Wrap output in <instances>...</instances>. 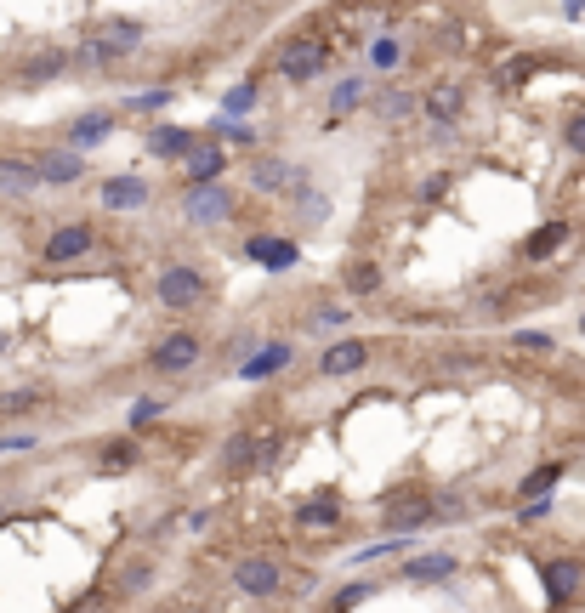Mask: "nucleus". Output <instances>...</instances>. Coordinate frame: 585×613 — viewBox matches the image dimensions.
Returning a JSON list of instances; mask_svg holds the SVG:
<instances>
[{"label": "nucleus", "instance_id": "f257e3e1", "mask_svg": "<svg viewBox=\"0 0 585 613\" xmlns=\"http://www.w3.org/2000/svg\"><path fill=\"white\" fill-rule=\"evenodd\" d=\"M205 296H211V284H205L199 267L177 262V267H165V273H160V307H165V313H194Z\"/></svg>", "mask_w": 585, "mask_h": 613}, {"label": "nucleus", "instance_id": "f03ea898", "mask_svg": "<svg viewBox=\"0 0 585 613\" xmlns=\"http://www.w3.org/2000/svg\"><path fill=\"white\" fill-rule=\"evenodd\" d=\"M324 57H330V46H324V40H290V46L279 52V74L302 86V80H313V74L324 69Z\"/></svg>", "mask_w": 585, "mask_h": 613}, {"label": "nucleus", "instance_id": "7ed1b4c3", "mask_svg": "<svg viewBox=\"0 0 585 613\" xmlns=\"http://www.w3.org/2000/svg\"><path fill=\"white\" fill-rule=\"evenodd\" d=\"M233 216V193L222 188V176L216 182H194V193H188V222H228Z\"/></svg>", "mask_w": 585, "mask_h": 613}, {"label": "nucleus", "instance_id": "20e7f679", "mask_svg": "<svg viewBox=\"0 0 585 613\" xmlns=\"http://www.w3.org/2000/svg\"><path fill=\"white\" fill-rule=\"evenodd\" d=\"M199 364V335L194 330H177L165 335L160 347H154V369H165V375H182V369Z\"/></svg>", "mask_w": 585, "mask_h": 613}, {"label": "nucleus", "instance_id": "39448f33", "mask_svg": "<svg viewBox=\"0 0 585 613\" xmlns=\"http://www.w3.org/2000/svg\"><path fill=\"white\" fill-rule=\"evenodd\" d=\"M137 40H142V23H137V18H108V23H103V40H97V46H86V57L137 52Z\"/></svg>", "mask_w": 585, "mask_h": 613}, {"label": "nucleus", "instance_id": "423d86ee", "mask_svg": "<svg viewBox=\"0 0 585 613\" xmlns=\"http://www.w3.org/2000/svg\"><path fill=\"white\" fill-rule=\"evenodd\" d=\"M432 500L426 494H398V500H387V528L392 534H409V528H421V523H432Z\"/></svg>", "mask_w": 585, "mask_h": 613}, {"label": "nucleus", "instance_id": "0eeeda50", "mask_svg": "<svg viewBox=\"0 0 585 613\" xmlns=\"http://www.w3.org/2000/svg\"><path fill=\"white\" fill-rule=\"evenodd\" d=\"M233 585H239L245 596H273L279 591V568H273L267 557H245L239 568H233Z\"/></svg>", "mask_w": 585, "mask_h": 613}, {"label": "nucleus", "instance_id": "6e6552de", "mask_svg": "<svg viewBox=\"0 0 585 613\" xmlns=\"http://www.w3.org/2000/svg\"><path fill=\"white\" fill-rule=\"evenodd\" d=\"M86 250H91V228L86 222H74V228H63V233L46 239V262H80Z\"/></svg>", "mask_w": 585, "mask_h": 613}, {"label": "nucleus", "instance_id": "1a4fd4ad", "mask_svg": "<svg viewBox=\"0 0 585 613\" xmlns=\"http://www.w3.org/2000/svg\"><path fill=\"white\" fill-rule=\"evenodd\" d=\"M250 182H256L262 193H290L296 182H302V171H296V165H284V159H256Z\"/></svg>", "mask_w": 585, "mask_h": 613}, {"label": "nucleus", "instance_id": "9d476101", "mask_svg": "<svg viewBox=\"0 0 585 613\" xmlns=\"http://www.w3.org/2000/svg\"><path fill=\"white\" fill-rule=\"evenodd\" d=\"M426 120L432 125H455L461 120V108H466V91L461 86H438V91H426Z\"/></svg>", "mask_w": 585, "mask_h": 613}, {"label": "nucleus", "instance_id": "9b49d317", "mask_svg": "<svg viewBox=\"0 0 585 613\" xmlns=\"http://www.w3.org/2000/svg\"><path fill=\"white\" fill-rule=\"evenodd\" d=\"M364 364H370V347H364V341H336V347L319 358L324 375H353V369H364Z\"/></svg>", "mask_w": 585, "mask_h": 613}, {"label": "nucleus", "instance_id": "f8f14e48", "mask_svg": "<svg viewBox=\"0 0 585 613\" xmlns=\"http://www.w3.org/2000/svg\"><path fill=\"white\" fill-rule=\"evenodd\" d=\"M568 239H574V228H568V222H546L540 233H529V239H523V262H546L551 250H563Z\"/></svg>", "mask_w": 585, "mask_h": 613}, {"label": "nucleus", "instance_id": "ddd939ff", "mask_svg": "<svg viewBox=\"0 0 585 613\" xmlns=\"http://www.w3.org/2000/svg\"><path fill=\"white\" fill-rule=\"evenodd\" d=\"M580 585H585V568H580V562H551V568H546V596H551V602H568V596H580Z\"/></svg>", "mask_w": 585, "mask_h": 613}, {"label": "nucleus", "instance_id": "4468645a", "mask_svg": "<svg viewBox=\"0 0 585 613\" xmlns=\"http://www.w3.org/2000/svg\"><path fill=\"white\" fill-rule=\"evenodd\" d=\"M35 171H40V182H57V188H63V182H80L86 165H80V148H57V154L40 159Z\"/></svg>", "mask_w": 585, "mask_h": 613}, {"label": "nucleus", "instance_id": "2eb2a0df", "mask_svg": "<svg viewBox=\"0 0 585 613\" xmlns=\"http://www.w3.org/2000/svg\"><path fill=\"white\" fill-rule=\"evenodd\" d=\"M250 262L284 273V267L296 262V245H290V239H267V233H256V239H250Z\"/></svg>", "mask_w": 585, "mask_h": 613}, {"label": "nucleus", "instance_id": "dca6fc26", "mask_svg": "<svg viewBox=\"0 0 585 613\" xmlns=\"http://www.w3.org/2000/svg\"><path fill=\"white\" fill-rule=\"evenodd\" d=\"M449 574H455V557H444V551L404 562V579H409V585H438V579H449Z\"/></svg>", "mask_w": 585, "mask_h": 613}, {"label": "nucleus", "instance_id": "f3484780", "mask_svg": "<svg viewBox=\"0 0 585 613\" xmlns=\"http://www.w3.org/2000/svg\"><path fill=\"white\" fill-rule=\"evenodd\" d=\"M188 148H194V137H188L182 125H154V131H148V154H160V159H182Z\"/></svg>", "mask_w": 585, "mask_h": 613}, {"label": "nucleus", "instance_id": "a211bd4d", "mask_svg": "<svg viewBox=\"0 0 585 613\" xmlns=\"http://www.w3.org/2000/svg\"><path fill=\"white\" fill-rule=\"evenodd\" d=\"M182 159H188V176H194V182H216V176L228 171V154H222L216 142L211 148H188Z\"/></svg>", "mask_w": 585, "mask_h": 613}, {"label": "nucleus", "instance_id": "6ab92c4d", "mask_svg": "<svg viewBox=\"0 0 585 613\" xmlns=\"http://www.w3.org/2000/svg\"><path fill=\"white\" fill-rule=\"evenodd\" d=\"M142 199H148V182H137V176H114L103 188V205H114V211H137Z\"/></svg>", "mask_w": 585, "mask_h": 613}, {"label": "nucleus", "instance_id": "aec40b11", "mask_svg": "<svg viewBox=\"0 0 585 613\" xmlns=\"http://www.w3.org/2000/svg\"><path fill=\"white\" fill-rule=\"evenodd\" d=\"M63 69H69V57H63V52H40V57L23 63V86H52Z\"/></svg>", "mask_w": 585, "mask_h": 613}, {"label": "nucleus", "instance_id": "412c9836", "mask_svg": "<svg viewBox=\"0 0 585 613\" xmlns=\"http://www.w3.org/2000/svg\"><path fill=\"white\" fill-rule=\"evenodd\" d=\"M40 188V171L29 159H0V193H29Z\"/></svg>", "mask_w": 585, "mask_h": 613}, {"label": "nucleus", "instance_id": "4be33fe9", "mask_svg": "<svg viewBox=\"0 0 585 613\" xmlns=\"http://www.w3.org/2000/svg\"><path fill=\"white\" fill-rule=\"evenodd\" d=\"M108 131H114V120H108V114H86V120L69 125V142H74V148H91V142H103Z\"/></svg>", "mask_w": 585, "mask_h": 613}, {"label": "nucleus", "instance_id": "5701e85b", "mask_svg": "<svg viewBox=\"0 0 585 613\" xmlns=\"http://www.w3.org/2000/svg\"><path fill=\"white\" fill-rule=\"evenodd\" d=\"M284 364H290V347H284V341H273L262 358H250V364H245V375H250V381H262V375H273V369H284Z\"/></svg>", "mask_w": 585, "mask_h": 613}, {"label": "nucleus", "instance_id": "b1692460", "mask_svg": "<svg viewBox=\"0 0 585 613\" xmlns=\"http://www.w3.org/2000/svg\"><path fill=\"white\" fill-rule=\"evenodd\" d=\"M148 585H154V562H131V568L120 574V591L125 596H142Z\"/></svg>", "mask_w": 585, "mask_h": 613}, {"label": "nucleus", "instance_id": "393cba45", "mask_svg": "<svg viewBox=\"0 0 585 613\" xmlns=\"http://www.w3.org/2000/svg\"><path fill=\"white\" fill-rule=\"evenodd\" d=\"M336 517H341L336 500H307V506H302V523H307V528H330Z\"/></svg>", "mask_w": 585, "mask_h": 613}, {"label": "nucleus", "instance_id": "a878e982", "mask_svg": "<svg viewBox=\"0 0 585 613\" xmlns=\"http://www.w3.org/2000/svg\"><path fill=\"white\" fill-rule=\"evenodd\" d=\"M290 193L302 199V211L313 216V222H324V216H330V199H324V193H313V188H307V182H296V188H290Z\"/></svg>", "mask_w": 585, "mask_h": 613}, {"label": "nucleus", "instance_id": "bb28decb", "mask_svg": "<svg viewBox=\"0 0 585 613\" xmlns=\"http://www.w3.org/2000/svg\"><path fill=\"white\" fill-rule=\"evenodd\" d=\"M250 460H256V438H250V432L228 438V466H250Z\"/></svg>", "mask_w": 585, "mask_h": 613}, {"label": "nucleus", "instance_id": "cd10ccee", "mask_svg": "<svg viewBox=\"0 0 585 613\" xmlns=\"http://www.w3.org/2000/svg\"><path fill=\"white\" fill-rule=\"evenodd\" d=\"M563 142H568V148H574V154L585 159V108H580V114H568V125H563Z\"/></svg>", "mask_w": 585, "mask_h": 613}, {"label": "nucleus", "instance_id": "c85d7f7f", "mask_svg": "<svg viewBox=\"0 0 585 613\" xmlns=\"http://www.w3.org/2000/svg\"><path fill=\"white\" fill-rule=\"evenodd\" d=\"M35 392H6V398H0V415H29V409H35Z\"/></svg>", "mask_w": 585, "mask_h": 613}, {"label": "nucleus", "instance_id": "c756f323", "mask_svg": "<svg viewBox=\"0 0 585 613\" xmlns=\"http://www.w3.org/2000/svg\"><path fill=\"white\" fill-rule=\"evenodd\" d=\"M557 477H563V466H540V472H534L529 483H523V494H546L551 483H557Z\"/></svg>", "mask_w": 585, "mask_h": 613}, {"label": "nucleus", "instance_id": "7c9ffc66", "mask_svg": "<svg viewBox=\"0 0 585 613\" xmlns=\"http://www.w3.org/2000/svg\"><path fill=\"white\" fill-rule=\"evenodd\" d=\"M347 284H353V290H375V284H381V273H375L370 262H358L353 273H347Z\"/></svg>", "mask_w": 585, "mask_h": 613}, {"label": "nucleus", "instance_id": "2f4dec72", "mask_svg": "<svg viewBox=\"0 0 585 613\" xmlns=\"http://www.w3.org/2000/svg\"><path fill=\"white\" fill-rule=\"evenodd\" d=\"M0 449H6V455H23V449H35V432H6Z\"/></svg>", "mask_w": 585, "mask_h": 613}, {"label": "nucleus", "instance_id": "473e14b6", "mask_svg": "<svg viewBox=\"0 0 585 613\" xmlns=\"http://www.w3.org/2000/svg\"><path fill=\"white\" fill-rule=\"evenodd\" d=\"M387 120H409V114H415V97H387Z\"/></svg>", "mask_w": 585, "mask_h": 613}, {"label": "nucleus", "instance_id": "72a5a7b5", "mask_svg": "<svg viewBox=\"0 0 585 613\" xmlns=\"http://www.w3.org/2000/svg\"><path fill=\"white\" fill-rule=\"evenodd\" d=\"M358 602H370V585H347V591L336 596V608H358Z\"/></svg>", "mask_w": 585, "mask_h": 613}, {"label": "nucleus", "instance_id": "f704fd0d", "mask_svg": "<svg viewBox=\"0 0 585 613\" xmlns=\"http://www.w3.org/2000/svg\"><path fill=\"white\" fill-rule=\"evenodd\" d=\"M358 91H364V86H358V80H347V86H336V103H330V108H336V114H341V108H353V103H358Z\"/></svg>", "mask_w": 585, "mask_h": 613}, {"label": "nucleus", "instance_id": "c9c22d12", "mask_svg": "<svg viewBox=\"0 0 585 613\" xmlns=\"http://www.w3.org/2000/svg\"><path fill=\"white\" fill-rule=\"evenodd\" d=\"M131 455H137L131 443H114V449H108V455H103V466H131Z\"/></svg>", "mask_w": 585, "mask_h": 613}, {"label": "nucleus", "instance_id": "e433bc0d", "mask_svg": "<svg viewBox=\"0 0 585 613\" xmlns=\"http://www.w3.org/2000/svg\"><path fill=\"white\" fill-rule=\"evenodd\" d=\"M160 409H165L160 398H142L137 409H131V421H154V415H160Z\"/></svg>", "mask_w": 585, "mask_h": 613}, {"label": "nucleus", "instance_id": "4c0bfd02", "mask_svg": "<svg viewBox=\"0 0 585 613\" xmlns=\"http://www.w3.org/2000/svg\"><path fill=\"white\" fill-rule=\"evenodd\" d=\"M216 131H222V137H233V142H250V125H233V120H216Z\"/></svg>", "mask_w": 585, "mask_h": 613}, {"label": "nucleus", "instance_id": "58836bf2", "mask_svg": "<svg viewBox=\"0 0 585 613\" xmlns=\"http://www.w3.org/2000/svg\"><path fill=\"white\" fill-rule=\"evenodd\" d=\"M250 103H256V91H250V86H239V91L228 97V108H250Z\"/></svg>", "mask_w": 585, "mask_h": 613}, {"label": "nucleus", "instance_id": "ea45409f", "mask_svg": "<svg viewBox=\"0 0 585 613\" xmlns=\"http://www.w3.org/2000/svg\"><path fill=\"white\" fill-rule=\"evenodd\" d=\"M563 6H568V12H585V0H563Z\"/></svg>", "mask_w": 585, "mask_h": 613}]
</instances>
